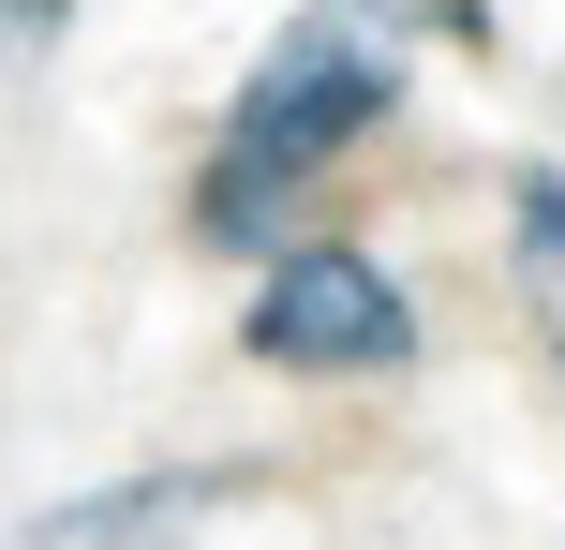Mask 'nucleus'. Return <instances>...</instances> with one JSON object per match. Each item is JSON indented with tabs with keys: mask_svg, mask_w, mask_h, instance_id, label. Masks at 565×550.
Instances as JSON below:
<instances>
[{
	"mask_svg": "<svg viewBox=\"0 0 565 550\" xmlns=\"http://www.w3.org/2000/svg\"><path fill=\"white\" fill-rule=\"evenodd\" d=\"M387 105H402V15H387V0H328V15H298V30L254 60L238 119H224L209 238H268V194L312 179V164H342Z\"/></svg>",
	"mask_w": 565,
	"mask_h": 550,
	"instance_id": "1",
	"label": "nucleus"
},
{
	"mask_svg": "<svg viewBox=\"0 0 565 550\" xmlns=\"http://www.w3.org/2000/svg\"><path fill=\"white\" fill-rule=\"evenodd\" d=\"M507 254H521V313H536V343L565 373V164H521L507 179Z\"/></svg>",
	"mask_w": 565,
	"mask_h": 550,
	"instance_id": "3",
	"label": "nucleus"
},
{
	"mask_svg": "<svg viewBox=\"0 0 565 550\" xmlns=\"http://www.w3.org/2000/svg\"><path fill=\"white\" fill-rule=\"evenodd\" d=\"M238 343L282 357V373H402V357H417V298H402L372 254H342V238H282L254 268Z\"/></svg>",
	"mask_w": 565,
	"mask_h": 550,
	"instance_id": "2",
	"label": "nucleus"
}]
</instances>
